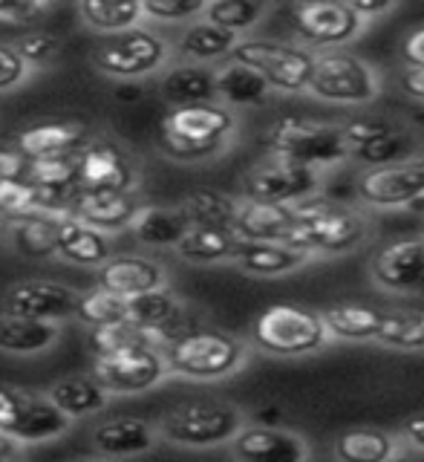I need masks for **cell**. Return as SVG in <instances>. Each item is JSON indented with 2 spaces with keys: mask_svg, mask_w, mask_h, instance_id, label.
Wrapping results in <instances>:
<instances>
[{
  "mask_svg": "<svg viewBox=\"0 0 424 462\" xmlns=\"http://www.w3.org/2000/svg\"><path fill=\"white\" fill-rule=\"evenodd\" d=\"M312 260L289 243H274V240H240V249L234 254V266L240 272L252 274V278H283L303 269Z\"/></svg>",
  "mask_w": 424,
  "mask_h": 462,
  "instance_id": "obj_25",
  "label": "cell"
},
{
  "mask_svg": "<svg viewBox=\"0 0 424 462\" xmlns=\"http://www.w3.org/2000/svg\"><path fill=\"white\" fill-rule=\"evenodd\" d=\"M329 338L341 341H373L384 321V310L367 307V303H338L320 312Z\"/></svg>",
  "mask_w": 424,
  "mask_h": 462,
  "instance_id": "obj_38",
  "label": "cell"
},
{
  "mask_svg": "<svg viewBox=\"0 0 424 462\" xmlns=\"http://www.w3.org/2000/svg\"><path fill=\"white\" fill-rule=\"evenodd\" d=\"M171 43L148 26L127 29L122 35H113L93 50V67L101 76L115 81H139L153 76L156 69L168 67Z\"/></svg>",
  "mask_w": 424,
  "mask_h": 462,
  "instance_id": "obj_8",
  "label": "cell"
},
{
  "mask_svg": "<svg viewBox=\"0 0 424 462\" xmlns=\"http://www.w3.org/2000/svg\"><path fill=\"white\" fill-rule=\"evenodd\" d=\"M76 462H115V459H105V457H90V459H76Z\"/></svg>",
  "mask_w": 424,
  "mask_h": 462,
  "instance_id": "obj_58",
  "label": "cell"
},
{
  "mask_svg": "<svg viewBox=\"0 0 424 462\" xmlns=\"http://www.w3.org/2000/svg\"><path fill=\"white\" fill-rule=\"evenodd\" d=\"M168 375L188 382H219L237 373L248 361V346L223 329H188L185 336L165 344Z\"/></svg>",
  "mask_w": 424,
  "mask_h": 462,
  "instance_id": "obj_3",
  "label": "cell"
},
{
  "mask_svg": "<svg viewBox=\"0 0 424 462\" xmlns=\"http://www.w3.org/2000/svg\"><path fill=\"white\" fill-rule=\"evenodd\" d=\"M291 23H295V32L303 43L324 50L349 43L364 29V21L353 12V6L341 4V0H306V4H295L291 6Z\"/></svg>",
  "mask_w": 424,
  "mask_h": 462,
  "instance_id": "obj_15",
  "label": "cell"
},
{
  "mask_svg": "<svg viewBox=\"0 0 424 462\" xmlns=\"http://www.w3.org/2000/svg\"><path fill=\"white\" fill-rule=\"evenodd\" d=\"M26 396H29V390L0 384V437L12 439L14 428H18V422H21Z\"/></svg>",
  "mask_w": 424,
  "mask_h": 462,
  "instance_id": "obj_47",
  "label": "cell"
},
{
  "mask_svg": "<svg viewBox=\"0 0 424 462\" xmlns=\"http://www.w3.org/2000/svg\"><path fill=\"white\" fill-rule=\"evenodd\" d=\"M93 286L127 300L142 292H153V289L168 286V269L148 254H113L107 263L96 269Z\"/></svg>",
  "mask_w": 424,
  "mask_h": 462,
  "instance_id": "obj_18",
  "label": "cell"
},
{
  "mask_svg": "<svg viewBox=\"0 0 424 462\" xmlns=\"http://www.w3.org/2000/svg\"><path fill=\"white\" fill-rule=\"evenodd\" d=\"M153 425L159 439L206 451V448L228 445L245 425V416L237 404L223 399H191L168 408Z\"/></svg>",
  "mask_w": 424,
  "mask_h": 462,
  "instance_id": "obj_4",
  "label": "cell"
},
{
  "mask_svg": "<svg viewBox=\"0 0 424 462\" xmlns=\"http://www.w3.org/2000/svg\"><path fill=\"white\" fill-rule=\"evenodd\" d=\"M355 191L364 206L373 208H407L424 197V156L370 168L358 177Z\"/></svg>",
  "mask_w": 424,
  "mask_h": 462,
  "instance_id": "obj_14",
  "label": "cell"
},
{
  "mask_svg": "<svg viewBox=\"0 0 424 462\" xmlns=\"http://www.w3.org/2000/svg\"><path fill=\"white\" fill-rule=\"evenodd\" d=\"M390 462H424V454H419V451H399Z\"/></svg>",
  "mask_w": 424,
  "mask_h": 462,
  "instance_id": "obj_56",
  "label": "cell"
},
{
  "mask_svg": "<svg viewBox=\"0 0 424 462\" xmlns=\"http://www.w3.org/2000/svg\"><path fill=\"white\" fill-rule=\"evenodd\" d=\"M119 98H124V101H134V98H139V93L134 90V87H124V90L119 93Z\"/></svg>",
  "mask_w": 424,
  "mask_h": 462,
  "instance_id": "obj_57",
  "label": "cell"
},
{
  "mask_svg": "<svg viewBox=\"0 0 424 462\" xmlns=\"http://www.w3.org/2000/svg\"><path fill=\"white\" fill-rule=\"evenodd\" d=\"M206 12V0H142L144 21L153 23H194Z\"/></svg>",
  "mask_w": 424,
  "mask_h": 462,
  "instance_id": "obj_46",
  "label": "cell"
},
{
  "mask_svg": "<svg viewBox=\"0 0 424 462\" xmlns=\"http://www.w3.org/2000/svg\"><path fill=\"white\" fill-rule=\"evenodd\" d=\"M9 462H21V459H9Z\"/></svg>",
  "mask_w": 424,
  "mask_h": 462,
  "instance_id": "obj_60",
  "label": "cell"
},
{
  "mask_svg": "<svg viewBox=\"0 0 424 462\" xmlns=\"http://www.w3.org/2000/svg\"><path fill=\"white\" fill-rule=\"evenodd\" d=\"M139 171L113 139H90L78 151V191H136Z\"/></svg>",
  "mask_w": 424,
  "mask_h": 462,
  "instance_id": "obj_16",
  "label": "cell"
},
{
  "mask_svg": "<svg viewBox=\"0 0 424 462\" xmlns=\"http://www.w3.org/2000/svg\"><path fill=\"white\" fill-rule=\"evenodd\" d=\"M26 177V159L14 148H0V182L23 180Z\"/></svg>",
  "mask_w": 424,
  "mask_h": 462,
  "instance_id": "obj_50",
  "label": "cell"
},
{
  "mask_svg": "<svg viewBox=\"0 0 424 462\" xmlns=\"http://www.w3.org/2000/svg\"><path fill=\"white\" fill-rule=\"evenodd\" d=\"M237 130V116L219 101L173 107L162 119V151L177 162H202L226 148Z\"/></svg>",
  "mask_w": 424,
  "mask_h": 462,
  "instance_id": "obj_2",
  "label": "cell"
},
{
  "mask_svg": "<svg viewBox=\"0 0 424 462\" xmlns=\"http://www.w3.org/2000/svg\"><path fill=\"white\" fill-rule=\"evenodd\" d=\"M124 310H127V300L124 298H115L110 292L98 286H90L84 289L78 295V303H76V321H81L84 327H101V324H113V321H122L124 318Z\"/></svg>",
  "mask_w": 424,
  "mask_h": 462,
  "instance_id": "obj_43",
  "label": "cell"
},
{
  "mask_svg": "<svg viewBox=\"0 0 424 462\" xmlns=\"http://www.w3.org/2000/svg\"><path fill=\"white\" fill-rule=\"evenodd\" d=\"M55 226H58V217L43 214V211L6 223L12 249L29 260L55 257Z\"/></svg>",
  "mask_w": 424,
  "mask_h": 462,
  "instance_id": "obj_39",
  "label": "cell"
},
{
  "mask_svg": "<svg viewBox=\"0 0 424 462\" xmlns=\"http://www.w3.org/2000/svg\"><path fill=\"white\" fill-rule=\"evenodd\" d=\"M69 428H72V422L55 408V404L47 402V396L29 390L23 413H21V422L12 433V442L21 445V448L23 445H38V442H50V439L64 437Z\"/></svg>",
  "mask_w": 424,
  "mask_h": 462,
  "instance_id": "obj_31",
  "label": "cell"
},
{
  "mask_svg": "<svg viewBox=\"0 0 424 462\" xmlns=\"http://www.w3.org/2000/svg\"><path fill=\"white\" fill-rule=\"evenodd\" d=\"M177 208L188 220L191 228H231L240 211V197H231L217 188H197V191L185 194Z\"/></svg>",
  "mask_w": 424,
  "mask_h": 462,
  "instance_id": "obj_33",
  "label": "cell"
},
{
  "mask_svg": "<svg viewBox=\"0 0 424 462\" xmlns=\"http://www.w3.org/2000/svg\"><path fill=\"white\" fill-rule=\"evenodd\" d=\"M14 52L21 55V61L29 69H38V67H47L52 64L58 55L64 50V41L61 35H55L52 29H26V32L12 43Z\"/></svg>",
  "mask_w": 424,
  "mask_h": 462,
  "instance_id": "obj_44",
  "label": "cell"
},
{
  "mask_svg": "<svg viewBox=\"0 0 424 462\" xmlns=\"http://www.w3.org/2000/svg\"><path fill=\"white\" fill-rule=\"evenodd\" d=\"M349 6H353V12L364 23L370 18H378V14H387L390 9H396V4H390V0H353Z\"/></svg>",
  "mask_w": 424,
  "mask_h": 462,
  "instance_id": "obj_53",
  "label": "cell"
},
{
  "mask_svg": "<svg viewBox=\"0 0 424 462\" xmlns=\"http://www.w3.org/2000/svg\"><path fill=\"white\" fill-rule=\"evenodd\" d=\"M231 61L254 69L269 84V90L298 96L309 87L315 52L277 38H240L231 52Z\"/></svg>",
  "mask_w": 424,
  "mask_h": 462,
  "instance_id": "obj_7",
  "label": "cell"
},
{
  "mask_svg": "<svg viewBox=\"0 0 424 462\" xmlns=\"http://www.w3.org/2000/svg\"><path fill=\"white\" fill-rule=\"evenodd\" d=\"M90 442L98 457L119 462L153 451L159 433L156 425L144 416H110L90 430Z\"/></svg>",
  "mask_w": 424,
  "mask_h": 462,
  "instance_id": "obj_21",
  "label": "cell"
},
{
  "mask_svg": "<svg viewBox=\"0 0 424 462\" xmlns=\"http://www.w3.org/2000/svg\"><path fill=\"white\" fill-rule=\"evenodd\" d=\"M295 226L286 243L306 254H349L370 237V223L361 211L332 202L327 197H309L291 206Z\"/></svg>",
  "mask_w": 424,
  "mask_h": 462,
  "instance_id": "obj_1",
  "label": "cell"
},
{
  "mask_svg": "<svg viewBox=\"0 0 424 462\" xmlns=\"http://www.w3.org/2000/svg\"><path fill=\"white\" fill-rule=\"evenodd\" d=\"M90 375L110 396H139L168 379V365L162 350L139 346V350L93 356Z\"/></svg>",
  "mask_w": 424,
  "mask_h": 462,
  "instance_id": "obj_10",
  "label": "cell"
},
{
  "mask_svg": "<svg viewBox=\"0 0 424 462\" xmlns=\"http://www.w3.org/2000/svg\"><path fill=\"white\" fill-rule=\"evenodd\" d=\"M370 274L384 292L424 295V237L384 243L370 260Z\"/></svg>",
  "mask_w": 424,
  "mask_h": 462,
  "instance_id": "obj_17",
  "label": "cell"
},
{
  "mask_svg": "<svg viewBox=\"0 0 424 462\" xmlns=\"http://www.w3.org/2000/svg\"><path fill=\"white\" fill-rule=\"evenodd\" d=\"M263 14H266V4H254V0H211L202 12V21L243 38L248 29L260 23Z\"/></svg>",
  "mask_w": 424,
  "mask_h": 462,
  "instance_id": "obj_41",
  "label": "cell"
},
{
  "mask_svg": "<svg viewBox=\"0 0 424 462\" xmlns=\"http://www.w3.org/2000/svg\"><path fill=\"white\" fill-rule=\"evenodd\" d=\"M78 18L87 29L98 35H122L127 29L142 26V0H81Z\"/></svg>",
  "mask_w": 424,
  "mask_h": 462,
  "instance_id": "obj_37",
  "label": "cell"
},
{
  "mask_svg": "<svg viewBox=\"0 0 424 462\" xmlns=\"http://www.w3.org/2000/svg\"><path fill=\"white\" fill-rule=\"evenodd\" d=\"M50 404H55L69 422L76 419H87V416H98L110 408L113 396L101 387L90 373H76V375H64L55 384H50L43 390Z\"/></svg>",
  "mask_w": 424,
  "mask_h": 462,
  "instance_id": "obj_26",
  "label": "cell"
},
{
  "mask_svg": "<svg viewBox=\"0 0 424 462\" xmlns=\"http://www.w3.org/2000/svg\"><path fill=\"white\" fill-rule=\"evenodd\" d=\"M159 96H162V101L171 110L217 101L214 69L199 67V64H188V61L171 64L162 72V79H159Z\"/></svg>",
  "mask_w": 424,
  "mask_h": 462,
  "instance_id": "obj_27",
  "label": "cell"
},
{
  "mask_svg": "<svg viewBox=\"0 0 424 462\" xmlns=\"http://www.w3.org/2000/svg\"><path fill=\"white\" fill-rule=\"evenodd\" d=\"M228 445L237 462H306L309 457L300 433L274 425H243Z\"/></svg>",
  "mask_w": 424,
  "mask_h": 462,
  "instance_id": "obj_19",
  "label": "cell"
},
{
  "mask_svg": "<svg viewBox=\"0 0 424 462\" xmlns=\"http://www.w3.org/2000/svg\"><path fill=\"white\" fill-rule=\"evenodd\" d=\"M291 226H295L291 206H266V202L240 199L237 220H234V235H237L240 240L286 243Z\"/></svg>",
  "mask_w": 424,
  "mask_h": 462,
  "instance_id": "obj_30",
  "label": "cell"
},
{
  "mask_svg": "<svg viewBox=\"0 0 424 462\" xmlns=\"http://www.w3.org/2000/svg\"><path fill=\"white\" fill-rule=\"evenodd\" d=\"M90 139H93L90 130L81 122H41L14 136V151L26 162H35V159H47V156L78 153Z\"/></svg>",
  "mask_w": 424,
  "mask_h": 462,
  "instance_id": "obj_24",
  "label": "cell"
},
{
  "mask_svg": "<svg viewBox=\"0 0 424 462\" xmlns=\"http://www.w3.org/2000/svg\"><path fill=\"white\" fill-rule=\"evenodd\" d=\"M124 318L144 327V329L159 332V338H162L165 344H171L173 338H180L188 332V327H182V321H185L182 298L173 292L171 286L153 289V292H142L136 298H127Z\"/></svg>",
  "mask_w": 424,
  "mask_h": 462,
  "instance_id": "obj_23",
  "label": "cell"
},
{
  "mask_svg": "<svg viewBox=\"0 0 424 462\" xmlns=\"http://www.w3.org/2000/svg\"><path fill=\"white\" fill-rule=\"evenodd\" d=\"M237 41H240L237 35H231L226 29L199 18L182 29V35L177 38V55L188 64L211 67L217 61H228Z\"/></svg>",
  "mask_w": 424,
  "mask_h": 462,
  "instance_id": "obj_29",
  "label": "cell"
},
{
  "mask_svg": "<svg viewBox=\"0 0 424 462\" xmlns=\"http://www.w3.org/2000/svg\"><path fill=\"white\" fill-rule=\"evenodd\" d=\"M38 191L26 180H6L0 182V226L21 220L29 214H41Z\"/></svg>",
  "mask_w": 424,
  "mask_h": 462,
  "instance_id": "obj_45",
  "label": "cell"
},
{
  "mask_svg": "<svg viewBox=\"0 0 424 462\" xmlns=\"http://www.w3.org/2000/svg\"><path fill=\"white\" fill-rule=\"evenodd\" d=\"M90 346L93 356H107V353H122V350H139V346H156L162 350L165 341L159 338V332L144 329L134 321H113V324H101L90 329Z\"/></svg>",
  "mask_w": 424,
  "mask_h": 462,
  "instance_id": "obj_40",
  "label": "cell"
},
{
  "mask_svg": "<svg viewBox=\"0 0 424 462\" xmlns=\"http://www.w3.org/2000/svg\"><path fill=\"white\" fill-rule=\"evenodd\" d=\"M237 249H240V237L231 228H188L185 237L173 245L177 257L194 266L234 263Z\"/></svg>",
  "mask_w": 424,
  "mask_h": 462,
  "instance_id": "obj_32",
  "label": "cell"
},
{
  "mask_svg": "<svg viewBox=\"0 0 424 462\" xmlns=\"http://www.w3.org/2000/svg\"><path fill=\"white\" fill-rule=\"evenodd\" d=\"M399 84H401V90H404L407 96H410V98H416V101H424V69L407 67V69L401 72Z\"/></svg>",
  "mask_w": 424,
  "mask_h": 462,
  "instance_id": "obj_54",
  "label": "cell"
},
{
  "mask_svg": "<svg viewBox=\"0 0 424 462\" xmlns=\"http://www.w3.org/2000/svg\"><path fill=\"white\" fill-rule=\"evenodd\" d=\"M338 462H390L401 451L399 437L382 428H349L332 445Z\"/></svg>",
  "mask_w": 424,
  "mask_h": 462,
  "instance_id": "obj_36",
  "label": "cell"
},
{
  "mask_svg": "<svg viewBox=\"0 0 424 462\" xmlns=\"http://www.w3.org/2000/svg\"><path fill=\"white\" fill-rule=\"evenodd\" d=\"M404 61H407V67L424 69V26L416 29L413 35H407V41H404Z\"/></svg>",
  "mask_w": 424,
  "mask_h": 462,
  "instance_id": "obj_52",
  "label": "cell"
},
{
  "mask_svg": "<svg viewBox=\"0 0 424 462\" xmlns=\"http://www.w3.org/2000/svg\"><path fill=\"white\" fill-rule=\"evenodd\" d=\"M113 240L105 231L81 223L78 217L64 214L55 226V257L81 269H98L113 257Z\"/></svg>",
  "mask_w": 424,
  "mask_h": 462,
  "instance_id": "obj_22",
  "label": "cell"
},
{
  "mask_svg": "<svg viewBox=\"0 0 424 462\" xmlns=\"http://www.w3.org/2000/svg\"><path fill=\"white\" fill-rule=\"evenodd\" d=\"M9 459H21V445H14L12 439L0 437V462H9Z\"/></svg>",
  "mask_w": 424,
  "mask_h": 462,
  "instance_id": "obj_55",
  "label": "cell"
},
{
  "mask_svg": "<svg viewBox=\"0 0 424 462\" xmlns=\"http://www.w3.org/2000/svg\"><path fill=\"white\" fill-rule=\"evenodd\" d=\"M188 228L191 226L177 206H142L136 220L130 223V231L144 249H173Z\"/></svg>",
  "mask_w": 424,
  "mask_h": 462,
  "instance_id": "obj_35",
  "label": "cell"
},
{
  "mask_svg": "<svg viewBox=\"0 0 424 462\" xmlns=\"http://www.w3.org/2000/svg\"><path fill=\"white\" fill-rule=\"evenodd\" d=\"M341 136L346 159H355L367 171L416 156L413 134H407L387 119H353L341 127Z\"/></svg>",
  "mask_w": 424,
  "mask_h": 462,
  "instance_id": "obj_12",
  "label": "cell"
},
{
  "mask_svg": "<svg viewBox=\"0 0 424 462\" xmlns=\"http://www.w3.org/2000/svg\"><path fill=\"white\" fill-rule=\"evenodd\" d=\"M29 69L21 55L14 52L12 43H0V93H9L14 87H21L29 79Z\"/></svg>",
  "mask_w": 424,
  "mask_h": 462,
  "instance_id": "obj_48",
  "label": "cell"
},
{
  "mask_svg": "<svg viewBox=\"0 0 424 462\" xmlns=\"http://www.w3.org/2000/svg\"><path fill=\"white\" fill-rule=\"evenodd\" d=\"M0 127H4V125H0Z\"/></svg>",
  "mask_w": 424,
  "mask_h": 462,
  "instance_id": "obj_61",
  "label": "cell"
},
{
  "mask_svg": "<svg viewBox=\"0 0 424 462\" xmlns=\"http://www.w3.org/2000/svg\"><path fill=\"white\" fill-rule=\"evenodd\" d=\"M78 295H81V289L69 286L64 281L26 278V281L12 283L6 292L0 295V315L64 324L67 318L76 315Z\"/></svg>",
  "mask_w": 424,
  "mask_h": 462,
  "instance_id": "obj_11",
  "label": "cell"
},
{
  "mask_svg": "<svg viewBox=\"0 0 424 462\" xmlns=\"http://www.w3.org/2000/svg\"><path fill=\"white\" fill-rule=\"evenodd\" d=\"M6 4H9V0H0V18H4V12H6Z\"/></svg>",
  "mask_w": 424,
  "mask_h": 462,
  "instance_id": "obj_59",
  "label": "cell"
},
{
  "mask_svg": "<svg viewBox=\"0 0 424 462\" xmlns=\"http://www.w3.org/2000/svg\"><path fill=\"white\" fill-rule=\"evenodd\" d=\"M263 144L272 159H283L309 171L338 165L346 159L341 127L306 119V116H277L263 134Z\"/></svg>",
  "mask_w": 424,
  "mask_h": 462,
  "instance_id": "obj_5",
  "label": "cell"
},
{
  "mask_svg": "<svg viewBox=\"0 0 424 462\" xmlns=\"http://www.w3.org/2000/svg\"><path fill=\"white\" fill-rule=\"evenodd\" d=\"M52 6L50 4H35V0H9L6 12L0 21H6L9 26H26V23H38L43 14Z\"/></svg>",
  "mask_w": 424,
  "mask_h": 462,
  "instance_id": "obj_49",
  "label": "cell"
},
{
  "mask_svg": "<svg viewBox=\"0 0 424 462\" xmlns=\"http://www.w3.org/2000/svg\"><path fill=\"white\" fill-rule=\"evenodd\" d=\"M375 341L396 350H424V312H384Z\"/></svg>",
  "mask_w": 424,
  "mask_h": 462,
  "instance_id": "obj_42",
  "label": "cell"
},
{
  "mask_svg": "<svg viewBox=\"0 0 424 462\" xmlns=\"http://www.w3.org/2000/svg\"><path fill=\"white\" fill-rule=\"evenodd\" d=\"M142 206L136 191H76L69 199V214L105 235H119L130 231Z\"/></svg>",
  "mask_w": 424,
  "mask_h": 462,
  "instance_id": "obj_20",
  "label": "cell"
},
{
  "mask_svg": "<svg viewBox=\"0 0 424 462\" xmlns=\"http://www.w3.org/2000/svg\"><path fill=\"white\" fill-rule=\"evenodd\" d=\"M318 197V171L283 162V159H263L260 165L243 177V197L248 202L266 206H298V202Z\"/></svg>",
  "mask_w": 424,
  "mask_h": 462,
  "instance_id": "obj_13",
  "label": "cell"
},
{
  "mask_svg": "<svg viewBox=\"0 0 424 462\" xmlns=\"http://www.w3.org/2000/svg\"><path fill=\"white\" fill-rule=\"evenodd\" d=\"M61 332H64V324L0 315V353L14 356V358L43 356L61 341Z\"/></svg>",
  "mask_w": 424,
  "mask_h": 462,
  "instance_id": "obj_28",
  "label": "cell"
},
{
  "mask_svg": "<svg viewBox=\"0 0 424 462\" xmlns=\"http://www.w3.org/2000/svg\"><path fill=\"white\" fill-rule=\"evenodd\" d=\"M306 90L320 101H332V105H370L378 98L382 84L364 58L346 50H324L315 55Z\"/></svg>",
  "mask_w": 424,
  "mask_h": 462,
  "instance_id": "obj_9",
  "label": "cell"
},
{
  "mask_svg": "<svg viewBox=\"0 0 424 462\" xmlns=\"http://www.w3.org/2000/svg\"><path fill=\"white\" fill-rule=\"evenodd\" d=\"M214 87H217V101L231 107H257L263 105L272 90L254 69H248L237 61H223L214 69Z\"/></svg>",
  "mask_w": 424,
  "mask_h": 462,
  "instance_id": "obj_34",
  "label": "cell"
},
{
  "mask_svg": "<svg viewBox=\"0 0 424 462\" xmlns=\"http://www.w3.org/2000/svg\"><path fill=\"white\" fill-rule=\"evenodd\" d=\"M401 439H404L407 445H410L413 451L424 454V411L407 419L404 428H401Z\"/></svg>",
  "mask_w": 424,
  "mask_h": 462,
  "instance_id": "obj_51",
  "label": "cell"
},
{
  "mask_svg": "<svg viewBox=\"0 0 424 462\" xmlns=\"http://www.w3.org/2000/svg\"><path fill=\"white\" fill-rule=\"evenodd\" d=\"M252 341L257 350L277 358H298L324 350L329 332L324 318L315 310L298 307V303H272L257 315L252 327Z\"/></svg>",
  "mask_w": 424,
  "mask_h": 462,
  "instance_id": "obj_6",
  "label": "cell"
}]
</instances>
